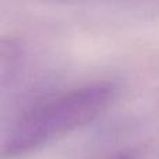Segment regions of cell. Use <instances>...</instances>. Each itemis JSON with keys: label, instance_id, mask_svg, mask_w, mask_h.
Segmentation results:
<instances>
[{"label": "cell", "instance_id": "cell-1", "mask_svg": "<svg viewBox=\"0 0 159 159\" xmlns=\"http://www.w3.org/2000/svg\"><path fill=\"white\" fill-rule=\"evenodd\" d=\"M117 95L112 82L70 89L25 113L3 143V157L18 158L95 120Z\"/></svg>", "mask_w": 159, "mask_h": 159}, {"label": "cell", "instance_id": "cell-2", "mask_svg": "<svg viewBox=\"0 0 159 159\" xmlns=\"http://www.w3.org/2000/svg\"><path fill=\"white\" fill-rule=\"evenodd\" d=\"M110 159H140V155L135 149H124V151H120L116 155H113Z\"/></svg>", "mask_w": 159, "mask_h": 159}]
</instances>
